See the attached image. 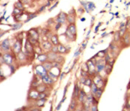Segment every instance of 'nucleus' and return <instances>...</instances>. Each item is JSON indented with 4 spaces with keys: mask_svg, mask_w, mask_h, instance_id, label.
Returning <instances> with one entry per match:
<instances>
[{
    "mask_svg": "<svg viewBox=\"0 0 130 111\" xmlns=\"http://www.w3.org/2000/svg\"><path fill=\"white\" fill-rule=\"evenodd\" d=\"M57 21L59 22V23H65L67 21V15L65 14V13H60V15H58V17H57Z\"/></svg>",
    "mask_w": 130,
    "mask_h": 111,
    "instance_id": "9",
    "label": "nucleus"
},
{
    "mask_svg": "<svg viewBox=\"0 0 130 111\" xmlns=\"http://www.w3.org/2000/svg\"><path fill=\"white\" fill-rule=\"evenodd\" d=\"M42 81H43V83H45L46 85H50V84H52V82H53V80L51 79V77L49 75H45L44 77H42Z\"/></svg>",
    "mask_w": 130,
    "mask_h": 111,
    "instance_id": "12",
    "label": "nucleus"
},
{
    "mask_svg": "<svg viewBox=\"0 0 130 111\" xmlns=\"http://www.w3.org/2000/svg\"><path fill=\"white\" fill-rule=\"evenodd\" d=\"M35 71H36V74L37 75H39L40 77H44L45 75H47L48 73H47V70L45 69V67L43 66V64L41 65V64H39V65H37L36 67H35Z\"/></svg>",
    "mask_w": 130,
    "mask_h": 111,
    "instance_id": "1",
    "label": "nucleus"
},
{
    "mask_svg": "<svg viewBox=\"0 0 130 111\" xmlns=\"http://www.w3.org/2000/svg\"><path fill=\"white\" fill-rule=\"evenodd\" d=\"M96 56H97V57H99V58H103L104 56H106V55H105V51H101V52H99Z\"/></svg>",
    "mask_w": 130,
    "mask_h": 111,
    "instance_id": "30",
    "label": "nucleus"
},
{
    "mask_svg": "<svg viewBox=\"0 0 130 111\" xmlns=\"http://www.w3.org/2000/svg\"><path fill=\"white\" fill-rule=\"evenodd\" d=\"M50 41H51V43L53 44V45H55V46H57V45H59V40H58V36L57 35H52L51 36V38L49 39Z\"/></svg>",
    "mask_w": 130,
    "mask_h": 111,
    "instance_id": "14",
    "label": "nucleus"
},
{
    "mask_svg": "<svg viewBox=\"0 0 130 111\" xmlns=\"http://www.w3.org/2000/svg\"><path fill=\"white\" fill-rule=\"evenodd\" d=\"M86 99V94H85V92L83 90H80L79 91V94H78V100L80 103H83V101H85Z\"/></svg>",
    "mask_w": 130,
    "mask_h": 111,
    "instance_id": "10",
    "label": "nucleus"
},
{
    "mask_svg": "<svg viewBox=\"0 0 130 111\" xmlns=\"http://www.w3.org/2000/svg\"><path fill=\"white\" fill-rule=\"evenodd\" d=\"M67 30L70 31L72 34L76 35V26H75L74 23H70V24L68 25V27H67Z\"/></svg>",
    "mask_w": 130,
    "mask_h": 111,
    "instance_id": "13",
    "label": "nucleus"
},
{
    "mask_svg": "<svg viewBox=\"0 0 130 111\" xmlns=\"http://www.w3.org/2000/svg\"><path fill=\"white\" fill-rule=\"evenodd\" d=\"M29 98L30 99H34V100H37L38 97H39V92L37 91V89L35 88H31L30 91H29Z\"/></svg>",
    "mask_w": 130,
    "mask_h": 111,
    "instance_id": "5",
    "label": "nucleus"
},
{
    "mask_svg": "<svg viewBox=\"0 0 130 111\" xmlns=\"http://www.w3.org/2000/svg\"><path fill=\"white\" fill-rule=\"evenodd\" d=\"M35 88L37 89L38 92H46V90H47V85H46L45 83H43V84H39V85H37V86H36Z\"/></svg>",
    "mask_w": 130,
    "mask_h": 111,
    "instance_id": "11",
    "label": "nucleus"
},
{
    "mask_svg": "<svg viewBox=\"0 0 130 111\" xmlns=\"http://www.w3.org/2000/svg\"><path fill=\"white\" fill-rule=\"evenodd\" d=\"M126 29H130V19H128V21L126 23Z\"/></svg>",
    "mask_w": 130,
    "mask_h": 111,
    "instance_id": "31",
    "label": "nucleus"
},
{
    "mask_svg": "<svg viewBox=\"0 0 130 111\" xmlns=\"http://www.w3.org/2000/svg\"><path fill=\"white\" fill-rule=\"evenodd\" d=\"M123 44L126 45V46L130 44V35H129V33L125 34V35L123 36Z\"/></svg>",
    "mask_w": 130,
    "mask_h": 111,
    "instance_id": "17",
    "label": "nucleus"
},
{
    "mask_svg": "<svg viewBox=\"0 0 130 111\" xmlns=\"http://www.w3.org/2000/svg\"><path fill=\"white\" fill-rule=\"evenodd\" d=\"M66 34H67V36L69 37V39H71V40H73V39H75V35H74V34H72L70 31H66Z\"/></svg>",
    "mask_w": 130,
    "mask_h": 111,
    "instance_id": "27",
    "label": "nucleus"
},
{
    "mask_svg": "<svg viewBox=\"0 0 130 111\" xmlns=\"http://www.w3.org/2000/svg\"><path fill=\"white\" fill-rule=\"evenodd\" d=\"M91 94H95V92L97 91V90H98V86H97V85L93 82L92 84H91Z\"/></svg>",
    "mask_w": 130,
    "mask_h": 111,
    "instance_id": "23",
    "label": "nucleus"
},
{
    "mask_svg": "<svg viewBox=\"0 0 130 111\" xmlns=\"http://www.w3.org/2000/svg\"><path fill=\"white\" fill-rule=\"evenodd\" d=\"M125 31H126V27H123V28H120L118 34H119V37H123L125 35Z\"/></svg>",
    "mask_w": 130,
    "mask_h": 111,
    "instance_id": "25",
    "label": "nucleus"
},
{
    "mask_svg": "<svg viewBox=\"0 0 130 111\" xmlns=\"http://www.w3.org/2000/svg\"><path fill=\"white\" fill-rule=\"evenodd\" d=\"M34 52H35V54H37V55H40V54H42V52H43V48H41L40 46H34Z\"/></svg>",
    "mask_w": 130,
    "mask_h": 111,
    "instance_id": "18",
    "label": "nucleus"
},
{
    "mask_svg": "<svg viewBox=\"0 0 130 111\" xmlns=\"http://www.w3.org/2000/svg\"><path fill=\"white\" fill-rule=\"evenodd\" d=\"M45 102H46V98H38L35 105L38 106V107H42V106H44Z\"/></svg>",
    "mask_w": 130,
    "mask_h": 111,
    "instance_id": "16",
    "label": "nucleus"
},
{
    "mask_svg": "<svg viewBox=\"0 0 130 111\" xmlns=\"http://www.w3.org/2000/svg\"><path fill=\"white\" fill-rule=\"evenodd\" d=\"M23 7H24V6H23V4H22V2L20 1V0L15 3V8H19V9L23 10Z\"/></svg>",
    "mask_w": 130,
    "mask_h": 111,
    "instance_id": "26",
    "label": "nucleus"
},
{
    "mask_svg": "<svg viewBox=\"0 0 130 111\" xmlns=\"http://www.w3.org/2000/svg\"><path fill=\"white\" fill-rule=\"evenodd\" d=\"M3 58H4V63L7 64V65H13V62H14V56L10 53V52H5L4 55H3Z\"/></svg>",
    "mask_w": 130,
    "mask_h": 111,
    "instance_id": "2",
    "label": "nucleus"
},
{
    "mask_svg": "<svg viewBox=\"0 0 130 111\" xmlns=\"http://www.w3.org/2000/svg\"><path fill=\"white\" fill-rule=\"evenodd\" d=\"M93 82L98 86V88H102L103 89V87H104V85H105V80L101 77L100 75H96L95 77L93 78Z\"/></svg>",
    "mask_w": 130,
    "mask_h": 111,
    "instance_id": "3",
    "label": "nucleus"
},
{
    "mask_svg": "<svg viewBox=\"0 0 130 111\" xmlns=\"http://www.w3.org/2000/svg\"><path fill=\"white\" fill-rule=\"evenodd\" d=\"M12 51H13V53L15 55H17V54H19L21 52V42H20V39L15 40L14 44L12 46Z\"/></svg>",
    "mask_w": 130,
    "mask_h": 111,
    "instance_id": "4",
    "label": "nucleus"
},
{
    "mask_svg": "<svg viewBox=\"0 0 130 111\" xmlns=\"http://www.w3.org/2000/svg\"><path fill=\"white\" fill-rule=\"evenodd\" d=\"M57 47H58V53L65 54V53H67V52H68V49H67L66 47H65L64 45H62V44L57 45Z\"/></svg>",
    "mask_w": 130,
    "mask_h": 111,
    "instance_id": "15",
    "label": "nucleus"
},
{
    "mask_svg": "<svg viewBox=\"0 0 130 111\" xmlns=\"http://www.w3.org/2000/svg\"><path fill=\"white\" fill-rule=\"evenodd\" d=\"M129 35H130V32H129Z\"/></svg>",
    "mask_w": 130,
    "mask_h": 111,
    "instance_id": "32",
    "label": "nucleus"
},
{
    "mask_svg": "<svg viewBox=\"0 0 130 111\" xmlns=\"http://www.w3.org/2000/svg\"><path fill=\"white\" fill-rule=\"evenodd\" d=\"M112 66H113V65H111V64H109V63H106V65H105V68H104V69L106 70V73H107V74L111 72V70H112Z\"/></svg>",
    "mask_w": 130,
    "mask_h": 111,
    "instance_id": "24",
    "label": "nucleus"
},
{
    "mask_svg": "<svg viewBox=\"0 0 130 111\" xmlns=\"http://www.w3.org/2000/svg\"><path fill=\"white\" fill-rule=\"evenodd\" d=\"M22 13V10L21 9H19V8H14V11H13V14L14 15H19V14H21Z\"/></svg>",
    "mask_w": 130,
    "mask_h": 111,
    "instance_id": "28",
    "label": "nucleus"
},
{
    "mask_svg": "<svg viewBox=\"0 0 130 111\" xmlns=\"http://www.w3.org/2000/svg\"><path fill=\"white\" fill-rule=\"evenodd\" d=\"M1 48L5 51V52H9V50H10V42H9V39L3 40L2 44H1Z\"/></svg>",
    "mask_w": 130,
    "mask_h": 111,
    "instance_id": "6",
    "label": "nucleus"
},
{
    "mask_svg": "<svg viewBox=\"0 0 130 111\" xmlns=\"http://www.w3.org/2000/svg\"><path fill=\"white\" fill-rule=\"evenodd\" d=\"M93 83V79H91L90 77H86L85 79V82H84V85H86V86H91V84Z\"/></svg>",
    "mask_w": 130,
    "mask_h": 111,
    "instance_id": "22",
    "label": "nucleus"
},
{
    "mask_svg": "<svg viewBox=\"0 0 130 111\" xmlns=\"http://www.w3.org/2000/svg\"><path fill=\"white\" fill-rule=\"evenodd\" d=\"M52 45L53 44L51 43L50 40H47V41H43L42 42V48H43V50H46V51H51V48L53 47Z\"/></svg>",
    "mask_w": 130,
    "mask_h": 111,
    "instance_id": "7",
    "label": "nucleus"
},
{
    "mask_svg": "<svg viewBox=\"0 0 130 111\" xmlns=\"http://www.w3.org/2000/svg\"><path fill=\"white\" fill-rule=\"evenodd\" d=\"M28 40H29V42H30V43L33 45V46H37V45H38V40H37V39L28 36Z\"/></svg>",
    "mask_w": 130,
    "mask_h": 111,
    "instance_id": "21",
    "label": "nucleus"
},
{
    "mask_svg": "<svg viewBox=\"0 0 130 111\" xmlns=\"http://www.w3.org/2000/svg\"><path fill=\"white\" fill-rule=\"evenodd\" d=\"M28 36H30L32 38H35V39L38 40V38H39V32H37V29H31L28 32Z\"/></svg>",
    "mask_w": 130,
    "mask_h": 111,
    "instance_id": "8",
    "label": "nucleus"
},
{
    "mask_svg": "<svg viewBox=\"0 0 130 111\" xmlns=\"http://www.w3.org/2000/svg\"><path fill=\"white\" fill-rule=\"evenodd\" d=\"M46 97H47L46 92H39V97L38 98H46Z\"/></svg>",
    "mask_w": 130,
    "mask_h": 111,
    "instance_id": "29",
    "label": "nucleus"
},
{
    "mask_svg": "<svg viewBox=\"0 0 130 111\" xmlns=\"http://www.w3.org/2000/svg\"><path fill=\"white\" fill-rule=\"evenodd\" d=\"M38 59H39V61H41V62H45L48 60V54H40L38 56Z\"/></svg>",
    "mask_w": 130,
    "mask_h": 111,
    "instance_id": "19",
    "label": "nucleus"
},
{
    "mask_svg": "<svg viewBox=\"0 0 130 111\" xmlns=\"http://www.w3.org/2000/svg\"><path fill=\"white\" fill-rule=\"evenodd\" d=\"M43 66L45 67V69H46L47 71H50L52 68H53V65H52L51 62H44V63H43Z\"/></svg>",
    "mask_w": 130,
    "mask_h": 111,
    "instance_id": "20",
    "label": "nucleus"
}]
</instances>
